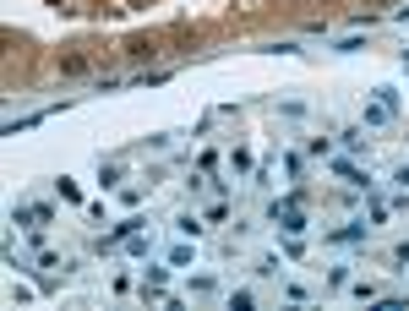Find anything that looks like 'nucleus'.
Here are the masks:
<instances>
[{"instance_id":"nucleus-1","label":"nucleus","mask_w":409,"mask_h":311,"mask_svg":"<svg viewBox=\"0 0 409 311\" xmlns=\"http://www.w3.org/2000/svg\"><path fill=\"white\" fill-rule=\"evenodd\" d=\"M267 219H273V224L284 229V235H306V213L295 207V197H284V202H273V207H267Z\"/></svg>"},{"instance_id":"nucleus-2","label":"nucleus","mask_w":409,"mask_h":311,"mask_svg":"<svg viewBox=\"0 0 409 311\" xmlns=\"http://www.w3.org/2000/svg\"><path fill=\"white\" fill-rule=\"evenodd\" d=\"M49 219H55V213L39 207V202H33V207H11V224H28V229H44Z\"/></svg>"},{"instance_id":"nucleus-3","label":"nucleus","mask_w":409,"mask_h":311,"mask_svg":"<svg viewBox=\"0 0 409 311\" xmlns=\"http://www.w3.org/2000/svg\"><path fill=\"white\" fill-rule=\"evenodd\" d=\"M360 240H366V224H344L327 235V246H360Z\"/></svg>"},{"instance_id":"nucleus-4","label":"nucleus","mask_w":409,"mask_h":311,"mask_svg":"<svg viewBox=\"0 0 409 311\" xmlns=\"http://www.w3.org/2000/svg\"><path fill=\"white\" fill-rule=\"evenodd\" d=\"M333 169H338V175H344L349 186H360V191H371V175H366V169H360V164H344V159H338V164H333Z\"/></svg>"},{"instance_id":"nucleus-5","label":"nucleus","mask_w":409,"mask_h":311,"mask_svg":"<svg viewBox=\"0 0 409 311\" xmlns=\"http://www.w3.org/2000/svg\"><path fill=\"white\" fill-rule=\"evenodd\" d=\"M393 121V109H388V104H377V99H371L366 104V126H388Z\"/></svg>"},{"instance_id":"nucleus-6","label":"nucleus","mask_w":409,"mask_h":311,"mask_svg":"<svg viewBox=\"0 0 409 311\" xmlns=\"http://www.w3.org/2000/svg\"><path fill=\"white\" fill-rule=\"evenodd\" d=\"M371 99H377V104H388V109H398V93H393L388 83H382V87H371Z\"/></svg>"},{"instance_id":"nucleus-7","label":"nucleus","mask_w":409,"mask_h":311,"mask_svg":"<svg viewBox=\"0 0 409 311\" xmlns=\"http://www.w3.org/2000/svg\"><path fill=\"white\" fill-rule=\"evenodd\" d=\"M175 229H181V235H191V240H197V235H202V219H191V213H185V219H181V224H175Z\"/></svg>"},{"instance_id":"nucleus-8","label":"nucleus","mask_w":409,"mask_h":311,"mask_svg":"<svg viewBox=\"0 0 409 311\" xmlns=\"http://www.w3.org/2000/svg\"><path fill=\"white\" fill-rule=\"evenodd\" d=\"M398 186H404V191H409V164H404V169H398Z\"/></svg>"}]
</instances>
